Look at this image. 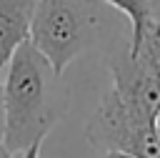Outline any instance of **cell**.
<instances>
[{
    "instance_id": "1",
    "label": "cell",
    "mask_w": 160,
    "mask_h": 158,
    "mask_svg": "<svg viewBox=\"0 0 160 158\" xmlns=\"http://www.w3.org/2000/svg\"><path fill=\"white\" fill-rule=\"evenodd\" d=\"M2 78V108L5 133L2 143L22 153L30 143L45 140L60 115L58 105V73L50 60L30 43H20L5 63Z\"/></svg>"
},
{
    "instance_id": "2",
    "label": "cell",
    "mask_w": 160,
    "mask_h": 158,
    "mask_svg": "<svg viewBox=\"0 0 160 158\" xmlns=\"http://www.w3.org/2000/svg\"><path fill=\"white\" fill-rule=\"evenodd\" d=\"M102 0H38L30 43L50 60L52 70H62L85 53L102 30Z\"/></svg>"
},
{
    "instance_id": "3",
    "label": "cell",
    "mask_w": 160,
    "mask_h": 158,
    "mask_svg": "<svg viewBox=\"0 0 160 158\" xmlns=\"http://www.w3.org/2000/svg\"><path fill=\"white\" fill-rule=\"evenodd\" d=\"M88 138L102 150H122L138 158H160V138L152 120L130 110L110 88L88 123Z\"/></svg>"
},
{
    "instance_id": "4",
    "label": "cell",
    "mask_w": 160,
    "mask_h": 158,
    "mask_svg": "<svg viewBox=\"0 0 160 158\" xmlns=\"http://www.w3.org/2000/svg\"><path fill=\"white\" fill-rule=\"evenodd\" d=\"M110 73H112V90L120 95V100L130 110L152 120L160 108V80L142 65V60L130 50L128 43L112 53Z\"/></svg>"
},
{
    "instance_id": "5",
    "label": "cell",
    "mask_w": 160,
    "mask_h": 158,
    "mask_svg": "<svg viewBox=\"0 0 160 158\" xmlns=\"http://www.w3.org/2000/svg\"><path fill=\"white\" fill-rule=\"evenodd\" d=\"M38 0H0V70L15 48L30 40V25Z\"/></svg>"
},
{
    "instance_id": "6",
    "label": "cell",
    "mask_w": 160,
    "mask_h": 158,
    "mask_svg": "<svg viewBox=\"0 0 160 158\" xmlns=\"http://www.w3.org/2000/svg\"><path fill=\"white\" fill-rule=\"evenodd\" d=\"M128 45L142 60V65L160 80V20L158 18H150L142 25L140 35L132 43H128Z\"/></svg>"
},
{
    "instance_id": "7",
    "label": "cell",
    "mask_w": 160,
    "mask_h": 158,
    "mask_svg": "<svg viewBox=\"0 0 160 158\" xmlns=\"http://www.w3.org/2000/svg\"><path fill=\"white\" fill-rule=\"evenodd\" d=\"M102 3L110 5V8H115L118 13H122L128 18V23H130V38H128V43H132L140 35L142 25L152 18L150 0H102Z\"/></svg>"
},
{
    "instance_id": "8",
    "label": "cell",
    "mask_w": 160,
    "mask_h": 158,
    "mask_svg": "<svg viewBox=\"0 0 160 158\" xmlns=\"http://www.w3.org/2000/svg\"><path fill=\"white\" fill-rule=\"evenodd\" d=\"M40 145H42V140H35V143H30L22 153H20V158H40L38 153H40Z\"/></svg>"
},
{
    "instance_id": "9",
    "label": "cell",
    "mask_w": 160,
    "mask_h": 158,
    "mask_svg": "<svg viewBox=\"0 0 160 158\" xmlns=\"http://www.w3.org/2000/svg\"><path fill=\"white\" fill-rule=\"evenodd\" d=\"M5 133V108H2V80H0V140Z\"/></svg>"
},
{
    "instance_id": "10",
    "label": "cell",
    "mask_w": 160,
    "mask_h": 158,
    "mask_svg": "<svg viewBox=\"0 0 160 158\" xmlns=\"http://www.w3.org/2000/svg\"><path fill=\"white\" fill-rule=\"evenodd\" d=\"M0 158H20V153H15V150H10L2 140H0Z\"/></svg>"
},
{
    "instance_id": "11",
    "label": "cell",
    "mask_w": 160,
    "mask_h": 158,
    "mask_svg": "<svg viewBox=\"0 0 160 158\" xmlns=\"http://www.w3.org/2000/svg\"><path fill=\"white\" fill-rule=\"evenodd\" d=\"M105 158H138V155H130L122 150H105Z\"/></svg>"
},
{
    "instance_id": "12",
    "label": "cell",
    "mask_w": 160,
    "mask_h": 158,
    "mask_svg": "<svg viewBox=\"0 0 160 158\" xmlns=\"http://www.w3.org/2000/svg\"><path fill=\"white\" fill-rule=\"evenodd\" d=\"M150 13H152V18L160 20V0H150Z\"/></svg>"
},
{
    "instance_id": "13",
    "label": "cell",
    "mask_w": 160,
    "mask_h": 158,
    "mask_svg": "<svg viewBox=\"0 0 160 158\" xmlns=\"http://www.w3.org/2000/svg\"><path fill=\"white\" fill-rule=\"evenodd\" d=\"M152 125H155V133H158V138H160V108H158V113H155V118H152Z\"/></svg>"
}]
</instances>
